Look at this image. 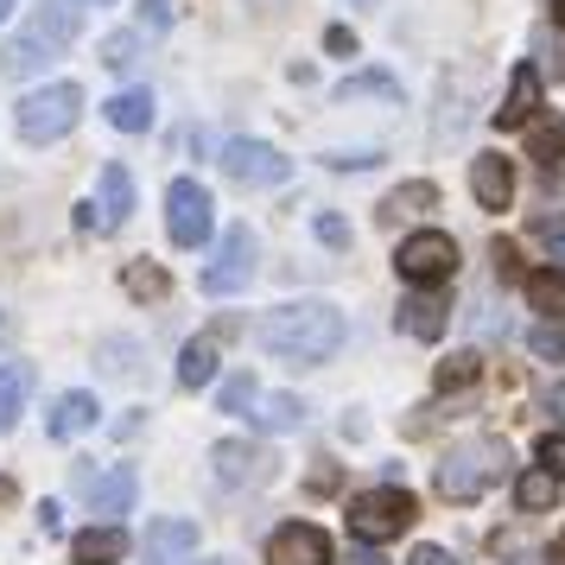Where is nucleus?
I'll list each match as a JSON object with an SVG mask.
<instances>
[{
	"label": "nucleus",
	"mask_w": 565,
	"mask_h": 565,
	"mask_svg": "<svg viewBox=\"0 0 565 565\" xmlns=\"http://www.w3.org/2000/svg\"><path fill=\"white\" fill-rule=\"evenodd\" d=\"M260 350L267 356L292 362V369H318L343 350V311L324 306V299H292V306H274L255 324Z\"/></svg>",
	"instance_id": "1"
},
{
	"label": "nucleus",
	"mask_w": 565,
	"mask_h": 565,
	"mask_svg": "<svg viewBox=\"0 0 565 565\" xmlns=\"http://www.w3.org/2000/svg\"><path fill=\"white\" fill-rule=\"evenodd\" d=\"M502 477H509V445L495 433L463 438L458 451H445V463H438V495H445V502H477V495H489Z\"/></svg>",
	"instance_id": "2"
},
{
	"label": "nucleus",
	"mask_w": 565,
	"mask_h": 565,
	"mask_svg": "<svg viewBox=\"0 0 565 565\" xmlns=\"http://www.w3.org/2000/svg\"><path fill=\"white\" fill-rule=\"evenodd\" d=\"M71 39H77V13H71V7H57V0H39L32 26L20 32V39H7V45H0V77H32V71H45Z\"/></svg>",
	"instance_id": "3"
},
{
	"label": "nucleus",
	"mask_w": 565,
	"mask_h": 565,
	"mask_svg": "<svg viewBox=\"0 0 565 565\" xmlns=\"http://www.w3.org/2000/svg\"><path fill=\"white\" fill-rule=\"evenodd\" d=\"M77 115H83V89L77 83H45V89L20 96L13 128H20L26 147H52V140H64V134L77 128Z\"/></svg>",
	"instance_id": "4"
},
{
	"label": "nucleus",
	"mask_w": 565,
	"mask_h": 565,
	"mask_svg": "<svg viewBox=\"0 0 565 565\" xmlns=\"http://www.w3.org/2000/svg\"><path fill=\"white\" fill-rule=\"evenodd\" d=\"M413 509H419V502H413L407 489H362L356 502H350V527H356L362 546H382V540L407 534Z\"/></svg>",
	"instance_id": "5"
},
{
	"label": "nucleus",
	"mask_w": 565,
	"mask_h": 565,
	"mask_svg": "<svg viewBox=\"0 0 565 565\" xmlns=\"http://www.w3.org/2000/svg\"><path fill=\"white\" fill-rule=\"evenodd\" d=\"M248 280H255V230L235 223V230H223V248L204 267V292L210 299H235Z\"/></svg>",
	"instance_id": "6"
},
{
	"label": "nucleus",
	"mask_w": 565,
	"mask_h": 565,
	"mask_svg": "<svg viewBox=\"0 0 565 565\" xmlns=\"http://www.w3.org/2000/svg\"><path fill=\"white\" fill-rule=\"evenodd\" d=\"M394 267H401L413 286H445L458 274V242L445 230H419V235L401 242V260H394Z\"/></svg>",
	"instance_id": "7"
},
{
	"label": "nucleus",
	"mask_w": 565,
	"mask_h": 565,
	"mask_svg": "<svg viewBox=\"0 0 565 565\" xmlns=\"http://www.w3.org/2000/svg\"><path fill=\"white\" fill-rule=\"evenodd\" d=\"M223 172H230L235 184H248V191H274V184H286V153L280 147H267V140H223Z\"/></svg>",
	"instance_id": "8"
},
{
	"label": "nucleus",
	"mask_w": 565,
	"mask_h": 565,
	"mask_svg": "<svg viewBox=\"0 0 565 565\" xmlns=\"http://www.w3.org/2000/svg\"><path fill=\"white\" fill-rule=\"evenodd\" d=\"M166 235L179 248H198L210 235V191L198 179H172L166 184Z\"/></svg>",
	"instance_id": "9"
},
{
	"label": "nucleus",
	"mask_w": 565,
	"mask_h": 565,
	"mask_svg": "<svg viewBox=\"0 0 565 565\" xmlns=\"http://www.w3.org/2000/svg\"><path fill=\"white\" fill-rule=\"evenodd\" d=\"M267 565H337V546H331L324 527L286 521V527H274V540H267Z\"/></svg>",
	"instance_id": "10"
},
{
	"label": "nucleus",
	"mask_w": 565,
	"mask_h": 565,
	"mask_svg": "<svg viewBox=\"0 0 565 565\" xmlns=\"http://www.w3.org/2000/svg\"><path fill=\"white\" fill-rule=\"evenodd\" d=\"M134 216V179L128 166H103V198L83 204V230H121Z\"/></svg>",
	"instance_id": "11"
},
{
	"label": "nucleus",
	"mask_w": 565,
	"mask_h": 565,
	"mask_svg": "<svg viewBox=\"0 0 565 565\" xmlns=\"http://www.w3.org/2000/svg\"><path fill=\"white\" fill-rule=\"evenodd\" d=\"M470 191L483 210H509L514 204V159L509 153H477L470 159Z\"/></svg>",
	"instance_id": "12"
},
{
	"label": "nucleus",
	"mask_w": 565,
	"mask_h": 565,
	"mask_svg": "<svg viewBox=\"0 0 565 565\" xmlns=\"http://www.w3.org/2000/svg\"><path fill=\"white\" fill-rule=\"evenodd\" d=\"M445 324H451V299L438 292V286H419L407 306H401V331L419 337V343H433V337H445Z\"/></svg>",
	"instance_id": "13"
},
{
	"label": "nucleus",
	"mask_w": 565,
	"mask_h": 565,
	"mask_svg": "<svg viewBox=\"0 0 565 565\" xmlns=\"http://www.w3.org/2000/svg\"><path fill=\"white\" fill-rule=\"evenodd\" d=\"M83 489H89V509L103 514V527H115V514H128L134 509V470L128 463H115L108 477H83Z\"/></svg>",
	"instance_id": "14"
},
{
	"label": "nucleus",
	"mask_w": 565,
	"mask_h": 565,
	"mask_svg": "<svg viewBox=\"0 0 565 565\" xmlns=\"http://www.w3.org/2000/svg\"><path fill=\"white\" fill-rule=\"evenodd\" d=\"M191 553H198V527L191 521H172L166 514V521L147 527V565H184Z\"/></svg>",
	"instance_id": "15"
},
{
	"label": "nucleus",
	"mask_w": 565,
	"mask_h": 565,
	"mask_svg": "<svg viewBox=\"0 0 565 565\" xmlns=\"http://www.w3.org/2000/svg\"><path fill=\"white\" fill-rule=\"evenodd\" d=\"M96 413H103L96 407V394H83L77 387V394H57L52 401V419H45V426H52V438H83L89 426H96Z\"/></svg>",
	"instance_id": "16"
},
{
	"label": "nucleus",
	"mask_w": 565,
	"mask_h": 565,
	"mask_svg": "<svg viewBox=\"0 0 565 565\" xmlns=\"http://www.w3.org/2000/svg\"><path fill=\"white\" fill-rule=\"evenodd\" d=\"M540 108V77L534 71H514L509 77V96H502V108H495V128H527Z\"/></svg>",
	"instance_id": "17"
},
{
	"label": "nucleus",
	"mask_w": 565,
	"mask_h": 565,
	"mask_svg": "<svg viewBox=\"0 0 565 565\" xmlns=\"http://www.w3.org/2000/svg\"><path fill=\"white\" fill-rule=\"evenodd\" d=\"M121 553H128V534L121 527H83L71 540V559L77 565H121Z\"/></svg>",
	"instance_id": "18"
},
{
	"label": "nucleus",
	"mask_w": 565,
	"mask_h": 565,
	"mask_svg": "<svg viewBox=\"0 0 565 565\" xmlns=\"http://www.w3.org/2000/svg\"><path fill=\"white\" fill-rule=\"evenodd\" d=\"M121 286H128V299L153 306V299H166V292H172V274H166L159 260H128V267H121Z\"/></svg>",
	"instance_id": "19"
},
{
	"label": "nucleus",
	"mask_w": 565,
	"mask_h": 565,
	"mask_svg": "<svg viewBox=\"0 0 565 565\" xmlns=\"http://www.w3.org/2000/svg\"><path fill=\"white\" fill-rule=\"evenodd\" d=\"M108 128L147 134V128H153V96H147V89H121V96L108 103Z\"/></svg>",
	"instance_id": "20"
},
{
	"label": "nucleus",
	"mask_w": 565,
	"mask_h": 565,
	"mask_svg": "<svg viewBox=\"0 0 565 565\" xmlns=\"http://www.w3.org/2000/svg\"><path fill=\"white\" fill-rule=\"evenodd\" d=\"M26 387H32L26 362H0V433L20 419V407H26Z\"/></svg>",
	"instance_id": "21"
},
{
	"label": "nucleus",
	"mask_w": 565,
	"mask_h": 565,
	"mask_svg": "<svg viewBox=\"0 0 565 565\" xmlns=\"http://www.w3.org/2000/svg\"><path fill=\"white\" fill-rule=\"evenodd\" d=\"M527 306L546 311V318H565V267H540V274H527Z\"/></svg>",
	"instance_id": "22"
},
{
	"label": "nucleus",
	"mask_w": 565,
	"mask_h": 565,
	"mask_svg": "<svg viewBox=\"0 0 565 565\" xmlns=\"http://www.w3.org/2000/svg\"><path fill=\"white\" fill-rule=\"evenodd\" d=\"M216 375V337H191L179 350V382L184 387H204Z\"/></svg>",
	"instance_id": "23"
},
{
	"label": "nucleus",
	"mask_w": 565,
	"mask_h": 565,
	"mask_svg": "<svg viewBox=\"0 0 565 565\" xmlns=\"http://www.w3.org/2000/svg\"><path fill=\"white\" fill-rule=\"evenodd\" d=\"M559 502V477H546V470H527L521 483H514V509L521 514H546Z\"/></svg>",
	"instance_id": "24"
},
{
	"label": "nucleus",
	"mask_w": 565,
	"mask_h": 565,
	"mask_svg": "<svg viewBox=\"0 0 565 565\" xmlns=\"http://www.w3.org/2000/svg\"><path fill=\"white\" fill-rule=\"evenodd\" d=\"M255 419L267 433H299V426H306V401H299V394H274V401H260Z\"/></svg>",
	"instance_id": "25"
},
{
	"label": "nucleus",
	"mask_w": 565,
	"mask_h": 565,
	"mask_svg": "<svg viewBox=\"0 0 565 565\" xmlns=\"http://www.w3.org/2000/svg\"><path fill=\"white\" fill-rule=\"evenodd\" d=\"M248 477H255V445H242V438L216 445V483H248Z\"/></svg>",
	"instance_id": "26"
},
{
	"label": "nucleus",
	"mask_w": 565,
	"mask_h": 565,
	"mask_svg": "<svg viewBox=\"0 0 565 565\" xmlns=\"http://www.w3.org/2000/svg\"><path fill=\"white\" fill-rule=\"evenodd\" d=\"M433 204H438V184L433 179H413V184H401V191L382 204V216H413V210H433Z\"/></svg>",
	"instance_id": "27"
},
{
	"label": "nucleus",
	"mask_w": 565,
	"mask_h": 565,
	"mask_svg": "<svg viewBox=\"0 0 565 565\" xmlns=\"http://www.w3.org/2000/svg\"><path fill=\"white\" fill-rule=\"evenodd\" d=\"M477 375H483L477 350H463V356H445V362H438V394H458V387H470Z\"/></svg>",
	"instance_id": "28"
},
{
	"label": "nucleus",
	"mask_w": 565,
	"mask_h": 565,
	"mask_svg": "<svg viewBox=\"0 0 565 565\" xmlns=\"http://www.w3.org/2000/svg\"><path fill=\"white\" fill-rule=\"evenodd\" d=\"M534 77L540 83H559L565 77V52H559V39H553V32H534Z\"/></svg>",
	"instance_id": "29"
},
{
	"label": "nucleus",
	"mask_w": 565,
	"mask_h": 565,
	"mask_svg": "<svg viewBox=\"0 0 565 565\" xmlns=\"http://www.w3.org/2000/svg\"><path fill=\"white\" fill-rule=\"evenodd\" d=\"M343 103H356V96H382V103H401V83L382 77V71H369V77H350L343 89H337Z\"/></svg>",
	"instance_id": "30"
},
{
	"label": "nucleus",
	"mask_w": 565,
	"mask_h": 565,
	"mask_svg": "<svg viewBox=\"0 0 565 565\" xmlns=\"http://www.w3.org/2000/svg\"><path fill=\"white\" fill-rule=\"evenodd\" d=\"M216 407H223V413H248V407H255V375H230L223 394H216Z\"/></svg>",
	"instance_id": "31"
},
{
	"label": "nucleus",
	"mask_w": 565,
	"mask_h": 565,
	"mask_svg": "<svg viewBox=\"0 0 565 565\" xmlns=\"http://www.w3.org/2000/svg\"><path fill=\"white\" fill-rule=\"evenodd\" d=\"M534 242H540V248H546L553 260H565V210L540 216V223H534Z\"/></svg>",
	"instance_id": "32"
},
{
	"label": "nucleus",
	"mask_w": 565,
	"mask_h": 565,
	"mask_svg": "<svg viewBox=\"0 0 565 565\" xmlns=\"http://www.w3.org/2000/svg\"><path fill=\"white\" fill-rule=\"evenodd\" d=\"M140 45H134V32H115V39H103V64L108 71H128V64H140Z\"/></svg>",
	"instance_id": "33"
},
{
	"label": "nucleus",
	"mask_w": 565,
	"mask_h": 565,
	"mask_svg": "<svg viewBox=\"0 0 565 565\" xmlns=\"http://www.w3.org/2000/svg\"><path fill=\"white\" fill-rule=\"evenodd\" d=\"M534 458H540V470H546V477H565V433H546L534 445Z\"/></svg>",
	"instance_id": "34"
},
{
	"label": "nucleus",
	"mask_w": 565,
	"mask_h": 565,
	"mask_svg": "<svg viewBox=\"0 0 565 565\" xmlns=\"http://www.w3.org/2000/svg\"><path fill=\"white\" fill-rule=\"evenodd\" d=\"M527 343H534L540 356H553V362H565V331H553V324H540V331L527 337Z\"/></svg>",
	"instance_id": "35"
},
{
	"label": "nucleus",
	"mask_w": 565,
	"mask_h": 565,
	"mask_svg": "<svg viewBox=\"0 0 565 565\" xmlns=\"http://www.w3.org/2000/svg\"><path fill=\"white\" fill-rule=\"evenodd\" d=\"M311 230H318V242H331V248H343V242H350V230H343V216H318Z\"/></svg>",
	"instance_id": "36"
},
{
	"label": "nucleus",
	"mask_w": 565,
	"mask_h": 565,
	"mask_svg": "<svg viewBox=\"0 0 565 565\" xmlns=\"http://www.w3.org/2000/svg\"><path fill=\"white\" fill-rule=\"evenodd\" d=\"M324 45H331L337 57H350V52H356V32H350V26H331V32H324Z\"/></svg>",
	"instance_id": "37"
},
{
	"label": "nucleus",
	"mask_w": 565,
	"mask_h": 565,
	"mask_svg": "<svg viewBox=\"0 0 565 565\" xmlns=\"http://www.w3.org/2000/svg\"><path fill=\"white\" fill-rule=\"evenodd\" d=\"M407 565H458V559H451L445 546H413V559H407Z\"/></svg>",
	"instance_id": "38"
},
{
	"label": "nucleus",
	"mask_w": 565,
	"mask_h": 565,
	"mask_svg": "<svg viewBox=\"0 0 565 565\" xmlns=\"http://www.w3.org/2000/svg\"><path fill=\"white\" fill-rule=\"evenodd\" d=\"M343 565H387V559H382V546H356Z\"/></svg>",
	"instance_id": "39"
},
{
	"label": "nucleus",
	"mask_w": 565,
	"mask_h": 565,
	"mask_svg": "<svg viewBox=\"0 0 565 565\" xmlns=\"http://www.w3.org/2000/svg\"><path fill=\"white\" fill-rule=\"evenodd\" d=\"M534 153L540 159H559V134H534Z\"/></svg>",
	"instance_id": "40"
},
{
	"label": "nucleus",
	"mask_w": 565,
	"mask_h": 565,
	"mask_svg": "<svg viewBox=\"0 0 565 565\" xmlns=\"http://www.w3.org/2000/svg\"><path fill=\"white\" fill-rule=\"evenodd\" d=\"M248 7H255V13H286L292 0H248Z\"/></svg>",
	"instance_id": "41"
},
{
	"label": "nucleus",
	"mask_w": 565,
	"mask_h": 565,
	"mask_svg": "<svg viewBox=\"0 0 565 565\" xmlns=\"http://www.w3.org/2000/svg\"><path fill=\"white\" fill-rule=\"evenodd\" d=\"M546 407H553V413H559V419H565V382L553 387V394H546Z\"/></svg>",
	"instance_id": "42"
},
{
	"label": "nucleus",
	"mask_w": 565,
	"mask_h": 565,
	"mask_svg": "<svg viewBox=\"0 0 565 565\" xmlns=\"http://www.w3.org/2000/svg\"><path fill=\"white\" fill-rule=\"evenodd\" d=\"M553 565H565V534H559V540H553Z\"/></svg>",
	"instance_id": "43"
},
{
	"label": "nucleus",
	"mask_w": 565,
	"mask_h": 565,
	"mask_svg": "<svg viewBox=\"0 0 565 565\" xmlns=\"http://www.w3.org/2000/svg\"><path fill=\"white\" fill-rule=\"evenodd\" d=\"M7 13H13V0H0V20H7Z\"/></svg>",
	"instance_id": "44"
},
{
	"label": "nucleus",
	"mask_w": 565,
	"mask_h": 565,
	"mask_svg": "<svg viewBox=\"0 0 565 565\" xmlns=\"http://www.w3.org/2000/svg\"><path fill=\"white\" fill-rule=\"evenodd\" d=\"M216 565H235V559H216Z\"/></svg>",
	"instance_id": "45"
},
{
	"label": "nucleus",
	"mask_w": 565,
	"mask_h": 565,
	"mask_svg": "<svg viewBox=\"0 0 565 565\" xmlns=\"http://www.w3.org/2000/svg\"><path fill=\"white\" fill-rule=\"evenodd\" d=\"M103 7H108V0H103Z\"/></svg>",
	"instance_id": "46"
}]
</instances>
